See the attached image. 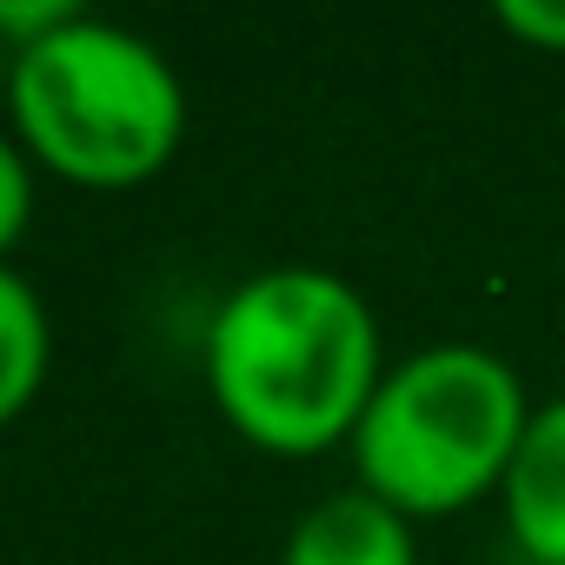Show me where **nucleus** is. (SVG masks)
<instances>
[{
    "label": "nucleus",
    "mask_w": 565,
    "mask_h": 565,
    "mask_svg": "<svg viewBox=\"0 0 565 565\" xmlns=\"http://www.w3.org/2000/svg\"><path fill=\"white\" fill-rule=\"evenodd\" d=\"M47 360H54V327H47L34 279L0 266V426H14L41 399Z\"/></svg>",
    "instance_id": "nucleus-6"
},
{
    "label": "nucleus",
    "mask_w": 565,
    "mask_h": 565,
    "mask_svg": "<svg viewBox=\"0 0 565 565\" xmlns=\"http://www.w3.org/2000/svg\"><path fill=\"white\" fill-rule=\"evenodd\" d=\"M386 366L380 313L327 266H266L206 320V393L220 419L273 459L353 446Z\"/></svg>",
    "instance_id": "nucleus-1"
},
{
    "label": "nucleus",
    "mask_w": 565,
    "mask_h": 565,
    "mask_svg": "<svg viewBox=\"0 0 565 565\" xmlns=\"http://www.w3.org/2000/svg\"><path fill=\"white\" fill-rule=\"evenodd\" d=\"M532 399L519 373L466 340L419 347L386 366L360 433L353 479L406 519H446L479 499H499L512 452L525 439Z\"/></svg>",
    "instance_id": "nucleus-3"
},
{
    "label": "nucleus",
    "mask_w": 565,
    "mask_h": 565,
    "mask_svg": "<svg viewBox=\"0 0 565 565\" xmlns=\"http://www.w3.org/2000/svg\"><path fill=\"white\" fill-rule=\"evenodd\" d=\"M34 226V160L14 134H0V266Z\"/></svg>",
    "instance_id": "nucleus-7"
},
{
    "label": "nucleus",
    "mask_w": 565,
    "mask_h": 565,
    "mask_svg": "<svg viewBox=\"0 0 565 565\" xmlns=\"http://www.w3.org/2000/svg\"><path fill=\"white\" fill-rule=\"evenodd\" d=\"M74 14H81L74 0H0V54L14 61V54L41 47V41L61 34Z\"/></svg>",
    "instance_id": "nucleus-8"
},
{
    "label": "nucleus",
    "mask_w": 565,
    "mask_h": 565,
    "mask_svg": "<svg viewBox=\"0 0 565 565\" xmlns=\"http://www.w3.org/2000/svg\"><path fill=\"white\" fill-rule=\"evenodd\" d=\"M279 565H419V539H413L406 512L347 486L294 519L287 545H279Z\"/></svg>",
    "instance_id": "nucleus-5"
},
{
    "label": "nucleus",
    "mask_w": 565,
    "mask_h": 565,
    "mask_svg": "<svg viewBox=\"0 0 565 565\" xmlns=\"http://www.w3.org/2000/svg\"><path fill=\"white\" fill-rule=\"evenodd\" d=\"M492 21L519 41V47H539V54H565V0H499Z\"/></svg>",
    "instance_id": "nucleus-9"
},
{
    "label": "nucleus",
    "mask_w": 565,
    "mask_h": 565,
    "mask_svg": "<svg viewBox=\"0 0 565 565\" xmlns=\"http://www.w3.org/2000/svg\"><path fill=\"white\" fill-rule=\"evenodd\" d=\"M8 120L41 173L127 193L180 153L186 87L147 34L74 14L61 34L8 61Z\"/></svg>",
    "instance_id": "nucleus-2"
},
{
    "label": "nucleus",
    "mask_w": 565,
    "mask_h": 565,
    "mask_svg": "<svg viewBox=\"0 0 565 565\" xmlns=\"http://www.w3.org/2000/svg\"><path fill=\"white\" fill-rule=\"evenodd\" d=\"M499 512L532 565H565V393L532 406L512 472L499 486Z\"/></svg>",
    "instance_id": "nucleus-4"
},
{
    "label": "nucleus",
    "mask_w": 565,
    "mask_h": 565,
    "mask_svg": "<svg viewBox=\"0 0 565 565\" xmlns=\"http://www.w3.org/2000/svg\"><path fill=\"white\" fill-rule=\"evenodd\" d=\"M0 94H8V54H0Z\"/></svg>",
    "instance_id": "nucleus-10"
}]
</instances>
